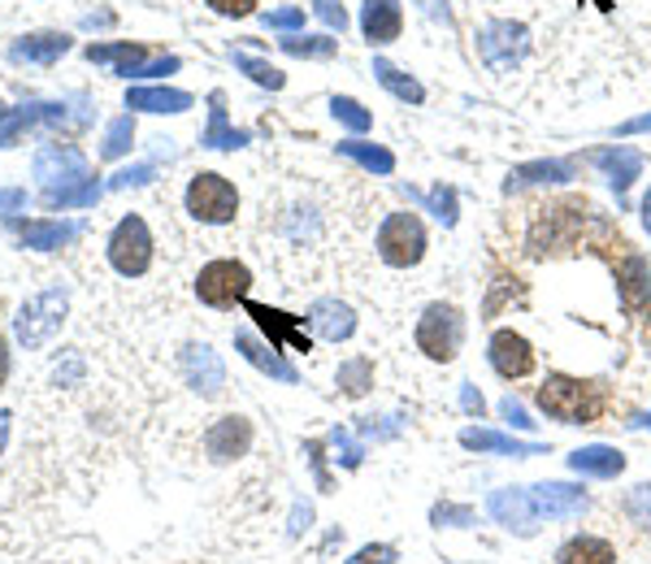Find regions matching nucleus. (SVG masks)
<instances>
[{"instance_id":"obj_1","label":"nucleus","mask_w":651,"mask_h":564,"mask_svg":"<svg viewBox=\"0 0 651 564\" xmlns=\"http://www.w3.org/2000/svg\"><path fill=\"white\" fill-rule=\"evenodd\" d=\"M66 308H70L66 286H48V291L31 295V300L18 308V317H13V339H18L26 352H40V348L62 330Z\"/></svg>"},{"instance_id":"obj_2","label":"nucleus","mask_w":651,"mask_h":564,"mask_svg":"<svg viewBox=\"0 0 651 564\" xmlns=\"http://www.w3.org/2000/svg\"><path fill=\"white\" fill-rule=\"evenodd\" d=\"M539 409L556 422H595L604 400L590 382H578V378H565V373H552L543 387H539Z\"/></svg>"},{"instance_id":"obj_3","label":"nucleus","mask_w":651,"mask_h":564,"mask_svg":"<svg viewBox=\"0 0 651 564\" xmlns=\"http://www.w3.org/2000/svg\"><path fill=\"white\" fill-rule=\"evenodd\" d=\"M378 257L391 270H409L426 257V230L417 221V213H391L378 230Z\"/></svg>"},{"instance_id":"obj_4","label":"nucleus","mask_w":651,"mask_h":564,"mask_svg":"<svg viewBox=\"0 0 651 564\" xmlns=\"http://www.w3.org/2000/svg\"><path fill=\"white\" fill-rule=\"evenodd\" d=\"M109 265L122 274V279H140L152 265V230L144 226V217L127 213L113 235H109Z\"/></svg>"},{"instance_id":"obj_5","label":"nucleus","mask_w":651,"mask_h":564,"mask_svg":"<svg viewBox=\"0 0 651 564\" xmlns=\"http://www.w3.org/2000/svg\"><path fill=\"white\" fill-rule=\"evenodd\" d=\"M187 213L192 217H200V221H209V226H226V221H235V213H239V192L214 174V170H200L192 183H187Z\"/></svg>"},{"instance_id":"obj_6","label":"nucleus","mask_w":651,"mask_h":564,"mask_svg":"<svg viewBox=\"0 0 651 564\" xmlns=\"http://www.w3.org/2000/svg\"><path fill=\"white\" fill-rule=\"evenodd\" d=\"M525 48H530V40H525V26L521 22L496 18V22H487L478 31V53H482V62H487L491 74H512L521 66Z\"/></svg>"},{"instance_id":"obj_7","label":"nucleus","mask_w":651,"mask_h":564,"mask_svg":"<svg viewBox=\"0 0 651 564\" xmlns=\"http://www.w3.org/2000/svg\"><path fill=\"white\" fill-rule=\"evenodd\" d=\"M460 339H465V317L452 308V304H431L417 322V348L431 356V360H452L460 352Z\"/></svg>"},{"instance_id":"obj_8","label":"nucleus","mask_w":651,"mask_h":564,"mask_svg":"<svg viewBox=\"0 0 651 564\" xmlns=\"http://www.w3.org/2000/svg\"><path fill=\"white\" fill-rule=\"evenodd\" d=\"M252 286V274L243 261H209L196 279V295L209 308H235V300H243Z\"/></svg>"},{"instance_id":"obj_9","label":"nucleus","mask_w":651,"mask_h":564,"mask_svg":"<svg viewBox=\"0 0 651 564\" xmlns=\"http://www.w3.org/2000/svg\"><path fill=\"white\" fill-rule=\"evenodd\" d=\"M35 178H40L48 192L87 183V156H83L74 143H44V148L35 152Z\"/></svg>"},{"instance_id":"obj_10","label":"nucleus","mask_w":651,"mask_h":564,"mask_svg":"<svg viewBox=\"0 0 651 564\" xmlns=\"http://www.w3.org/2000/svg\"><path fill=\"white\" fill-rule=\"evenodd\" d=\"M617 291H621V308L630 317L651 322V270L643 257H626L617 265Z\"/></svg>"},{"instance_id":"obj_11","label":"nucleus","mask_w":651,"mask_h":564,"mask_svg":"<svg viewBox=\"0 0 651 564\" xmlns=\"http://www.w3.org/2000/svg\"><path fill=\"white\" fill-rule=\"evenodd\" d=\"M70 53V35L62 31H35V35H22L9 44V62H26V66H53Z\"/></svg>"},{"instance_id":"obj_12","label":"nucleus","mask_w":651,"mask_h":564,"mask_svg":"<svg viewBox=\"0 0 651 564\" xmlns=\"http://www.w3.org/2000/svg\"><path fill=\"white\" fill-rule=\"evenodd\" d=\"M487 508H491V517H496L504 530L521 534V539H530V534L539 530V508H534L530 491H496Z\"/></svg>"},{"instance_id":"obj_13","label":"nucleus","mask_w":651,"mask_h":564,"mask_svg":"<svg viewBox=\"0 0 651 564\" xmlns=\"http://www.w3.org/2000/svg\"><path fill=\"white\" fill-rule=\"evenodd\" d=\"M205 447H209V460H217V465L239 460V456L252 447V422H248V417H221V422H214V430L205 434Z\"/></svg>"},{"instance_id":"obj_14","label":"nucleus","mask_w":651,"mask_h":564,"mask_svg":"<svg viewBox=\"0 0 651 564\" xmlns=\"http://www.w3.org/2000/svg\"><path fill=\"white\" fill-rule=\"evenodd\" d=\"M534 508H539V517H552V521H565V517H582L586 512V495L582 487H569V482H539L534 491Z\"/></svg>"},{"instance_id":"obj_15","label":"nucleus","mask_w":651,"mask_h":564,"mask_svg":"<svg viewBox=\"0 0 651 564\" xmlns=\"http://www.w3.org/2000/svg\"><path fill=\"white\" fill-rule=\"evenodd\" d=\"M183 373L205 395H221V387H226V369H221V360H217V352L209 344H192L183 352Z\"/></svg>"},{"instance_id":"obj_16","label":"nucleus","mask_w":651,"mask_h":564,"mask_svg":"<svg viewBox=\"0 0 651 564\" xmlns=\"http://www.w3.org/2000/svg\"><path fill=\"white\" fill-rule=\"evenodd\" d=\"M491 365L500 378H525L534 369V352L517 330H496L491 339Z\"/></svg>"},{"instance_id":"obj_17","label":"nucleus","mask_w":651,"mask_h":564,"mask_svg":"<svg viewBox=\"0 0 651 564\" xmlns=\"http://www.w3.org/2000/svg\"><path fill=\"white\" fill-rule=\"evenodd\" d=\"M404 26V13H400V0H365L361 9V31L369 44H391Z\"/></svg>"},{"instance_id":"obj_18","label":"nucleus","mask_w":651,"mask_h":564,"mask_svg":"<svg viewBox=\"0 0 651 564\" xmlns=\"http://www.w3.org/2000/svg\"><path fill=\"white\" fill-rule=\"evenodd\" d=\"M35 122L62 127V122H66V105H22V109L4 113V118H0V148H9L22 131H31Z\"/></svg>"},{"instance_id":"obj_19","label":"nucleus","mask_w":651,"mask_h":564,"mask_svg":"<svg viewBox=\"0 0 651 564\" xmlns=\"http://www.w3.org/2000/svg\"><path fill=\"white\" fill-rule=\"evenodd\" d=\"M308 326H313L322 339L339 344V339H348V335L357 330V317H352V308L339 304V300H317V304L308 308Z\"/></svg>"},{"instance_id":"obj_20","label":"nucleus","mask_w":651,"mask_h":564,"mask_svg":"<svg viewBox=\"0 0 651 564\" xmlns=\"http://www.w3.org/2000/svg\"><path fill=\"white\" fill-rule=\"evenodd\" d=\"M569 469L574 474H586V478H617L626 469V456L617 447H604V443H590V447H578L569 456Z\"/></svg>"},{"instance_id":"obj_21","label":"nucleus","mask_w":651,"mask_h":564,"mask_svg":"<svg viewBox=\"0 0 651 564\" xmlns=\"http://www.w3.org/2000/svg\"><path fill=\"white\" fill-rule=\"evenodd\" d=\"M18 235L35 252H57L70 239H78V226L74 221H18Z\"/></svg>"},{"instance_id":"obj_22","label":"nucleus","mask_w":651,"mask_h":564,"mask_svg":"<svg viewBox=\"0 0 651 564\" xmlns=\"http://www.w3.org/2000/svg\"><path fill=\"white\" fill-rule=\"evenodd\" d=\"M87 62L113 66V74L135 78L140 66H148V53H144V44H91V48H87Z\"/></svg>"},{"instance_id":"obj_23","label":"nucleus","mask_w":651,"mask_h":564,"mask_svg":"<svg viewBox=\"0 0 651 564\" xmlns=\"http://www.w3.org/2000/svg\"><path fill=\"white\" fill-rule=\"evenodd\" d=\"M127 109H144V113H183L192 109V96L178 87H135L127 91Z\"/></svg>"},{"instance_id":"obj_24","label":"nucleus","mask_w":651,"mask_h":564,"mask_svg":"<svg viewBox=\"0 0 651 564\" xmlns=\"http://www.w3.org/2000/svg\"><path fill=\"white\" fill-rule=\"evenodd\" d=\"M595 165H599V170H608V178H612V187H617V192H626V187L639 178L643 156H639L634 148H604V152H595Z\"/></svg>"},{"instance_id":"obj_25","label":"nucleus","mask_w":651,"mask_h":564,"mask_svg":"<svg viewBox=\"0 0 651 564\" xmlns=\"http://www.w3.org/2000/svg\"><path fill=\"white\" fill-rule=\"evenodd\" d=\"M460 443H465L469 452H504V456H543V447H539V443H517V438H508V434H496V430H465V434H460Z\"/></svg>"},{"instance_id":"obj_26","label":"nucleus","mask_w":651,"mask_h":564,"mask_svg":"<svg viewBox=\"0 0 651 564\" xmlns=\"http://www.w3.org/2000/svg\"><path fill=\"white\" fill-rule=\"evenodd\" d=\"M235 348L248 356L257 369H265L270 378H279V382H295V369H291L283 356L274 352V348H265V344H257L252 335H235Z\"/></svg>"},{"instance_id":"obj_27","label":"nucleus","mask_w":651,"mask_h":564,"mask_svg":"<svg viewBox=\"0 0 651 564\" xmlns=\"http://www.w3.org/2000/svg\"><path fill=\"white\" fill-rule=\"evenodd\" d=\"M617 552L604 543V539H590V534H578L569 539L561 552H556V564H612Z\"/></svg>"},{"instance_id":"obj_28","label":"nucleus","mask_w":651,"mask_h":564,"mask_svg":"<svg viewBox=\"0 0 651 564\" xmlns=\"http://www.w3.org/2000/svg\"><path fill=\"white\" fill-rule=\"evenodd\" d=\"M248 313L261 322V330H265L274 344H283V339H287V344H295L300 352H308V335H304V330H295L283 313H274V308H265V304H248Z\"/></svg>"},{"instance_id":"obj_29","label":"nucleus","mask_w":651,"mask_h":564,"mask_svg":"<svg viewBox=\"0 0 651 564\" xmlns=\"http://www.w3.org/2000/svg\"><path fill=\"white\" fill-rule=\"evenodd\" d=\"M100 183L87 178V183H74V187H62V192H44V205L48 209H91L100 200Z\"/></svg>"},{"instance_id":"obj_30","label":"nucleus","mask_w":651,"mask_h":564,"mask_svg":"<svg viewBox=\"0 0 651 564\" xmlns=\"http://www.w3.org/2000/svg\"><path fill=\"white\" fill-rule=\"evenodd\" d=\"M373 74H378V83H382L387 91H395L400 100H409V105H422V100H426L422 83H417V78H409L404 70H395L391 62H382V57H378V62H373Z\"/></svg>"},{"instance_id":"obj_31","label":"nucleus","mask_w":651,"mask_h":564,"mask_svg":"<svg viewBox=\"0 0 651 564\" xmlns=\"http://www.w3.org/2000/svg\"><path fill=\"white\" fill-rule=\"evenodd\" d=\"M205 148H243L248 135L243 131H235L230 122H226V109H221V96H214V109H209V131L200 135Z\"/></svg>"},{"instance_id":"obj_32","label":"nucleus","mask_w":651,"mask_h":564,"mask_svg":"<svg viewBox=\"0 0 651 564\" xmlns=\"http://www.w3.org/2000/svg\"><path fill=\"white\" fill-rule=\"evenodd\" d=\"M574 165L569 161H539V165H521L508 174V192L521 187V183H552V178H569Z\"/></svg>"},{"instance_id":"obj_33","label":"nucleus","mask_w":651,"mask_h":564,"mask_svg":"<svg viewBox=\"0 0 651 564\" xmlns=\"http://www.w3.org/2000/svg\"><path fill=\"white\" fill-rule=\"evenodd\" d=\"M339 152L352 156V161H361L365 170H373V174H391L395 170V156L387 148H373V143H339Z\"/></svg>"},{"instance_id":"obj_34","label":"nucleus","mask_w":651,"mask_h":564,"mask_svg":"<svg viewBox=\"0 0 651 564\" xmlns=\"http://www.w3.org/2000/svg\"><path fill=\"white\" fill-rule=\"evenodd\" d=\"M131 140H135V118L127 113V118H118V122L105 131V148H100V156H105V161L127 156V152H131Z\"/></svg>"},{"instance_id":"obj_35","label":"nucleus","mask_w":651,"mask_h":564,"mask_svg":"<svg viewBox=\"0 0 651 564\" xmlns=\"http://www.w3.org/2000/svg\"><path fill=\"white\" fill-rule=\"evenodd\" d=\"M235 66L248 74L252 83H261V87H270V91H279L287 78H283V70H274L270 62H261V57H248V53H235Z\"/></svg>"},{"instance_id":"obj_36","label":"nucleus","mask_w":651,"mask_h":564,"mask_svg":"<svg viewBox=\"0 0 651 564\" xmlns=\"http://www.w3.org/2000/svg\"><path fill=\"white\" fill-rule=\"evenodd\" d=\"M330 113H335V118H339V122H344L348 131H357V135H361V131H369V127H373V118L365 113L361 105L352 100V96H335V100H330Z\"/></svg>"},{"instance_id":"obj_37","label":"nucleus","mask_w":651,"mask_h":564,"mask_svg":"<svg viewBox=\"0 0 651 564\" xmlns=\"http://www.w3.org/2000/svg\"><path fill=\"white\" fill-rule=\"evenodd\" d=\"M413 196H417V192H413ZM417 200H422V205H426V209H431L443 226H452V221H456V192H452V187H434V192L417 196Z\"/></svg>"},{"instance_id":"obj_38","label":"nucleus","mask_w":651,"mask_h":564,"mask_svg":"<svg viewBox=\"0 0 651 564\" xmlns=\"http://www.w3.org/2000/svg\"><path fill=\"white\" fill-rule=\"evenodd\" d=\"M339 387H344L348 395H365V391H369V360H348V365H339Z\"/></svg>"},{"instance_id":"obj_39","label":"nucleus","mask_w":651,"mask_h":564,"mask_svg":"<svg viewBox=\"0 0 651 564\" xmlns=\"http://www.w3.org/2000/svg\"><path fill=\"white\" fill-rule=\"evenodd\" d=\"M626 517H630L634 525L651 530V487H634V491L626 495Z\"/></svg>"},{"instance_id":"obj_40","label":"nucleus","mask_w":651,"mask_h":564,"mask_svg":"<svg viewBox=\"0 0 651 564\" xmlns=\"http://www.w3.org/2000/svg\"><path fill=\"white\" fill-rule=\"evenodd\" d=\"M283 48L295 53V57H330L339 44L335 40H304V35H295V40H283Z\"/></svg>"},{"instance_id":"obj_41","label":"nucleus","mask_w":651,"mask_h":564,"mask_svg":"<svg viewBox=\"0 0 651 564\" xmlns=\"http://www.w3.org/2000/svg\"><path fill=\"white\" fill-rule=\"evenodd\" d=\"M152 174H156L152 165H131V170H118V174H113L105 187H109V192H127V187H140V183H148Z\"/></svg>"},{"instance_id":"obj_42","label":"nucleus","mask_w":651,"mask_h":564,"mask_svg":"<svg viewBox=\"0 0 651 564\" xmlns=\"http://www.w3.org/2000/svg\"><path fill=\"white\" fill-rule=\"evenodd\" d=\"M313 9H317V18H322L330 31H344V26H348V13H344V4H339V0H317Z\"/></svg>"},{"instance_id":"obj_43","label":"nucleus","mask_w":651,"mask_h":564,"mask_svg":"<svg viewBox=\"0 0 651 564\" xmlns=\"http://www.w3.org/2000/svg\"><path fill=\"white\" fill-rule=\"evenodd\" d=\"M431 517L434 525H474V512L469 508H452V503H438Z\"/></svg>"},{"instance_id":"obj_44","label":"nucleus","mask_w":651,"mask_h":564,"mask_svg":"<svg viewBox=\"0 0 651 564\" xmlns=\"http://www.w3.org/2000/svg\"><path fill=\"white\" fill-rule=\"evenodd\" d=\"M265 26H274V31H295V26H304V9H279V13H265Z\"/></svg>"},{"instance_id":"obj_45","label":"nucleus","mask_w":651,"mask_h":564,"mask_svg":"<svg viewBox=\"0 0 651 564\" xmlns=\"http://www.w3.org/2000/svg\"><path fill=\"white\" fill-rule=\"evenodd\" d=\"M348 564H395V547H387V543H378V547H361V552H357Z\"/></svg>"},{"instance_id":"obj_46","label":"nucleus","mask_w":651,"mask_h":564,"mask_svg":"<svg viewBox=\"0 0 651 564\" xmlns=\"http://www.w3.org/2000/svg\"><path fill=\"white\" fill-rule=\"evenodd\" d=\"M209 9L221 18H248L257 9V0H209Z\"/></svg>"},{"instance_id":"obj_47","label":"nucleus","mask_w":651,"mask_h":564,"mask_svg":"<svg viewBox=\"0 0 651 564\" xmlns=\"http://www.w3.org/2000/svg\"><path fill=\"white\" fill-rule=\"evenodd\" d=\"M335 447H339V460H344L348 469H357V465H361V447H357L348 434H339V430H335Z\"/></svg>"},{"instance_id":"obj_48","label":"nucleus","mask_w":651,"mask_h":564,"mask_svg":"<svg viewBox=\"0 0 651 564\" xmlns=\"http://www.w3.org/2000/svg\"><path fill=\"white\" fill-rule=\"evenodd\" d=\"M500 413H504V422H512L517 425V430H530V417H525V409H521V404H517V400H512V395H508L504 404H500Z\"/></svg>"},{"instance_id":"obj_49","label":"nucleus","mask_w":651,"mask_h":564,"mask_svg":"<svg viewBox=\"0 0 651 564\" xmlns=\"http://www.w3.org/2000/svg\"><path fill=\"white\" fill-rule=\"evenodd\" d=\"M18 209H26V192L22 187H4L0 192V213H18Z\"/></svg>"},{"instance_id":"obj_50","label":"nucleus","mask_w":651,"mask_h":564,"mask_svg":"<svg viewBox=\"0 0 651 564\" xmlns=\"http://www.w3.org/2000/svg\"><path fill=\"white\" fill-rule=\"evenodd\" d=\"M460 404H465V413H482V395L474 387H460Z\"/></svg>"},{"instance_id":"obj_51","label":"nucleus","mask_w":651,"mask_h":564,"mask_svg":"<svg viewBox=\"0 0 651 564\" xmlns=\"http://www.w3.org/2000/svg\"><path fill=\"white\" fill-rule=\"evenodd\" d=\"M308 517H313V508L304 503V508H295V517H291V534H300L304 525H308Z\"/></svg>"},{"instance_id":"obj_52","label":"nucleus","mask_w":651,"mask_h":564,"mask_svg":"<svg viewBox=\"0 0 651 564\" xmlns=\"http://www.w3.org/2000/svg\"><path fill=\"white\" fill-rule=\"evenodd\" d=\"M621 131H626V135H634V131H651V113H648V118H634V122H626Z\"/></svg>"},{"instance_id":"obj_53","label":"nucleus","mask_w":651,"mask_h":564,"mask_svg":"<svg viewBox=\"0 0 651 564\" xmlns=\"http://www.w3.org/2000/svg\"><path fill=\"white\" fill-rule=\"evenodd\" d=\"M9 425H13V417H9V413H0V452H4V443H9Z\"/></svg>"},{"instance_id":"obj_54","label":"nucleus","mask_w":651,"mask_h":564,"mask_svg":"<svg viewBox=\"0 0 651 564\" xmlns=\"http://www.w3.org/2000/svg\"><path fill=\"white\" fill-rule=\"evenodd\" d=\"M643 226H648V235H651V192H648V200H643Z\"/></svg>"},{"instance_id":"obj_55","label":"nucleus","mask_w":651,"mask_h":564,"mask_svg":"<svg viewBox=\"0 0 651 564\" xmlns=\"http://www.w3.org/2000/svg\"><path fill=\"white\" fill-rule=\"evenodd\" d=\"M0 118H4V109H0Z\"/></svg>"}]
</instances>
